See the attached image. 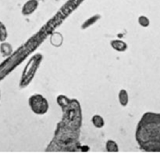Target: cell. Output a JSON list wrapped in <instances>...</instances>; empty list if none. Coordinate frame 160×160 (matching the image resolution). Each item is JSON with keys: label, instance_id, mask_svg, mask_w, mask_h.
<instances>
[{"label": "cell", "instance_id": "cell-1", "mask_svg": "<svg viewBox=\"0 0 160 160\" xmlns=\"http://www.w3.org/2000/svg\"><path fill=\"white\" fill-rule=\"evenodd\" d=\"M136 140L146 151H160V113H146L138 124Z\"/></svg>", "mask_w": 160, "mask_h": 160}, {"label": "cell", "instance_id": "cell-2", "mask_svg": "<svg viewBox=\"0 0 160 160\" xmlns=\"http://www.w3.org/2000/svg\"><path fill=\"white\" fill-rule=\"evenodd\" d=\"M42 60L43 56L41 53H36L31 56L27 65L25 66L20 77V87L21 88L28 86V85L32 81Z\"/></svg>", "mask_w": 160, "mask_h": 160}, {"label": "cell", "instance_id": "cell-3", "mask_svg": "<svg viewBox=\"0 0 160 160\" xmlns=\"http://www.w3.org/2000/svg\"><path fill=\"white\" fill-rule=\"evenodd\" d=\"M28 104L31 111L37 115H44L49 111V102L40 94L32 95L28 99Z\"/></svg>", "mask_w": 160, "mask_h": 160}, {"label": "cell", "instance_id": "cell-4", "mask_svg": "<svg viewBox=\"0 0 160 160\" xmlns=\"http://www.w3.org/2000/svg\"><path fill=\"white\" fill-rule=\"evenodd\" d=\"M38 0H28L22 8V14L24 16H29L32 14L36 9H38Z\"/></svg>", "mask_w": 160, "mask_h": 160}, {"label": "cell", "instance_id": "cell-5", "mask_svg": "<svg viewBox=\"0 0 160 160\" xmlns=\"http://www.w3.org/2000/svg\"><path fill=\"white\" fill-rule=\"evenodd\" d=\"M62 42H63V37L62 34H60V32H54L52 34H51L50 43L52 46L59 48L62 45Z\"/></svg>", "mask_w": 160, "mask_h": 160}, {"label": "cell", "instance_id": "cell-6", "mask_svg": "<svg viewBox=\"0 0 160 160\" xmlns=\"http://www.w3.org/2000/svg\"><path fill=\"white\" fill-rule=\"evenodd\" d=\"M110 45L114 50L117 52H125L127 49V43L122 40H113L110 42Z\"/></svg>", "mask_w": 160, "mask_h": 160}, {"label": "cell", "instance_id": "cell-7", "mask_svg": "<svg viewBox=\"0 0 160 160\" xmlns=\"http://www.w3.org/2000/svg\"><path fill=\"white\" fill-rule=\"evenodd\" d=\"M14 49L11 44L6 42H1L0 44V52L2 55L3 57H8L13 53Z\"/></svg>", "mask_w": 160, "mask_h": 160}, {"label": "cell", "instance_id": "cell-8", "mask_svg": "<svg viewBox=\"0 0 160 160\" xmlns=\"http://www.w3.org/2000/svg\"><path fill=\"white\" fill-rule=\"evenodd\" d=\"M118 99H119V102L121 106H127L129 102V95H128L127 90H125V89L120 90L118 94Z\"/></svg>", "mask_w": 160, "mask_h": 160}, {"label": "cell", "instance_id": "cell-9", "mask_svg": "<svg viewBox=\"0 0 160 160\" xmlns=\"http://www.w3.org/2000/svg\"><path fill=\"white\" fill-rule=\"evenodd\" d=\"M91 123L95 126V127L101 129L105 126V120L101 115L95 114L91 118Z\"/></svg>", "mask_w": 160, "mask_h": 160}, {"label": "cell", "instance_id": "cell-10", "mask_svg": "<svg viewBox=\"0 0 160 160\" xmlns=\"http://www.w3.org/2000/svg\"><path fill=\"white\" fill-rule=\"evenodd\" d=\"M105 149L108 152H118L119 151V146H118L117 143L111 139H109L105 143Z\"/></svg>", "mask_w": 160, "mask_h": 160}, {"label": "cell", "instance_id": "cell-11", "mask_svg": "<svg viewBox=\"0 0 160 160\" xmlns=\"http://www.w3.org/2000/svg\"><path fill=\"white\" fill-rule=\"evenodd\" d=\"M8 38V31H7L6 25L0 21V42H6Z\"/></svg>", "mask_w": 160, "mask_h": 160}, {"label": "cell", "instance_id": "cell-12", "mask_svg": "<svg viewBox=\"0 0 160 160\" xmlns=\"http://www.w3.org/2000/svg\"><path fill=\"white\" fill-rule=\"evenodd\" d=\"M100 17H101L100 15H95L93 16V17H90L89 19H88V20L83 24L82 26H81L82 29H86L87 27H90V26H91L92 24H94L95 23L97 22V20L100 19Z\"/></svg>", "mask_w": 160, "mask_h": 160}, {"label": "cell", "instance_id": "cell-13", "mask_svg": "<svg viewBox=\"0 0 160 160\" xmlns=\"http://www.w3.org/2000/svg\"><path fill=\"white\" fill-rule=\"evenodd\" d=\"M138 23L141 26V27H149V24H150V20L146 16H140L139 18H138Z\"/></svg>", "mask_w": 160, "mask_h": 160}, {"label": "cell", "instance_id": "cell-14", "mask_svg": "<svg viewBox=\"0 0 160 160\" xmlns=\"http://www.w3.org/2000/svg\"><path fill=\"white\" fill-rule=\"evenodd\" d=\"M0 99H1V92H0Z\"/></svg>", "mask_w": 160, "mask_h": 160}]
</instances>
